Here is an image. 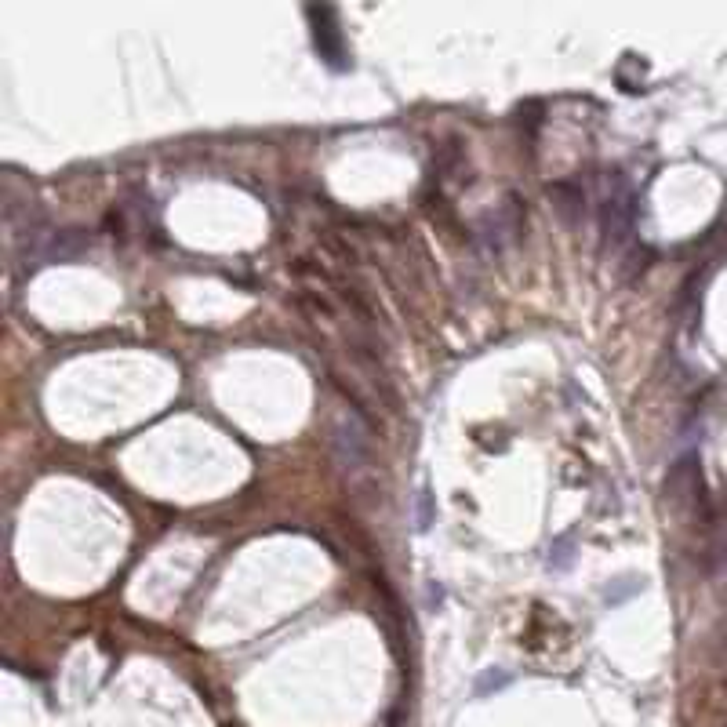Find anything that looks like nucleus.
Instances as JSON below:
<instances>
[{
  "label": "nucleus",
  "instance_id": "1",
  "mask_svg": "<svg viewBox=\"0 0 727 727\" xmlns=\"http://www.w3.org/2000/svg\"><path fill=\"white\" fill-rule=\"evenodd\" d=\"M600 222H604V237L611 244H626L633 237V226H637V197H633V186L626 179L611 182L608 197L600 204Z\"/></svg>",
  "mask_w": 727,
  "mask_h": 727
},
{
  "label": "nucleus",
  "instance_id": "2",
  "mask_svg": "<svg viewBox=\"0 0 727 727\" xmlns=\"http://www.w3.org/2000/svg\"><path fill=\"white\" fill-rule=\"evenodd\" d=\"M524 233V208H520V197H513L509 193L502 204H498L495 211H491L488 219L480 222L477 230V240L484 244V251H491V255H498V251H506L513 240Z\"/></svg>",
  "mask_w": 727,
  "mask_h": 727
},
{
  "label": "nucleus",
  "instance_id": "3",
  "mask_svg": "<svg viewBox=\"0 0 727 727\" xmlns=\"http://www.w3.org/2000/svg\"><path fill=\"white\" fill-rule=\"evenodd\" d=\"M335 455H339L342 469H349V473H360V469L368 466L371 459V437L368 429L360 426L357 415H349V419H342L339 426H335Z\"/></svg>",
  "mask_w": 727,
  "mask_h": 727
},
{
  "label": "nucleus",
  "instance_id": "4",
  "mask_svg": "<svg viewBox=\"0 0 727 727\" xmlns=\"http://www.w3.org/2000/svg\"><path fill=\"white\" fill-rule=\"evenodd\" d=\"M306 15L313 19V40H317L320 59L328 62L331 70H346V48H342V33H339V26H335V11L309 8Z\"/></svg>",
  "mask_w": 727,
  "mask_h": 727
},
{
  "label": "nucleus",
  "instance_id": "5",
  "mask_svg": "<svg viewBox=\"0 0 727 727\" xmlns=\"http://www.w3.org/2000/svg\"><path fill=\"white\" fill-rule=\"evenodd\" d=\"M553 200H557V211L564 215L568 222H578L582 219V208H586V190L582 186H575V182H557L553 186Z\"/></svg>",
  "mask_w": 727,
  "mask_h": 727
},
{
  "label": "nucleus",
  "instance_id": "6",
  "mask_svg": "<svg viewBox=\"0 0 727 727\" xmlns=\"http://www.w3.org/2000/svg\"><path fill=\"white\" fill-rule=\"evenodd\" d=\"M568 549H571V535H564L557 542V546L549 549V568H568V564H571V553H568Z\"/></svg>",
  "mask_w": 727,
  "mask_h": 727
}]
</instances>
